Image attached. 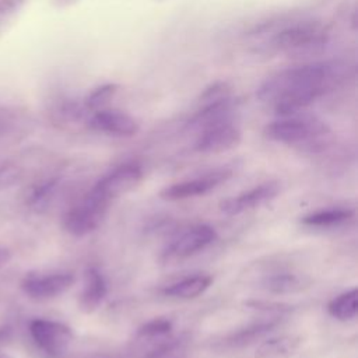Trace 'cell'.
Segmentation results:
<instances>
[{
    "label": "cell",
    "instance_id": "cell-1",
    "mask_svg": "<svg viewBox=\"0 0 358 358\" xmlns=\"http://www.w3.org/2000/svg\"><path fill=\"white\" fill-rule=\"evenodd\" d=\"M343 77L336 62H315L288 67L266 78L257 88V98L271 103L275 115L292 116L327 94Z\"/></svg>",
    "mask_w": 358,
    "mask_h": 358
},
{
    "label": "cell",
    "instance_id": "cell-2",
    "mask_svg": "<svg viewBox=\"0 0 358 358\" xmlns=\"http://www.w3.org/2000/svg\"><path fill=\"white\" fill-rule=\"evenodd\" d=\"M330 130L324 122L309 116H280L263 129V136L274 143L316 148L323 144Z\"/></svg>",
    "mask_w": 358,
    "mask_h": 358
},
{
    "label": "cell",
    "instance_id": "cell-3",
    "mask_svg": "<svg viewBox=\"0 0 358 358\" xmlns=\"http://www.w3.org/2000/svg\"><path fill=\"white\" fill-rule=\"evenodd\" d=\"M327 32L317 24L301 22L275 32L270 41L271 48L287 55H315L324 49Z\"/></svg>",
    "mask_w": 358,
    "mask_h": 358
},
{
    "label": "cell",
    "instance_id": "cell-4",
    "mask_svg": "<svg viewBox=\"0 0 358 358\" xmlns=\"http://www.w3.org/2000/svg\"><path fill=\"white\" fill-rule=\"evenodd\" d=\"M108 206V201L90 190L80 203L64 213L62 218L63 229L73 236H85L94 232L103 222Z\"/></svg>",
    "mask_w": 358,
    "mask_h": 358
},
{
    "label": "cell",
    "instance_id": "cell-5",
    "mask_svg": "<svg viewBox=\"0 0 358 358\" xmlns=\"http://www.w3.org/2000/svg\"><path fill=\"white\" fill-rule=\"evenodd\" d=\"M29 333L35 344L50 357L62 355L74 338L73 330L67 324L50 319L31 320Z\"/></svg>",
    "mask_w": 358,
    "mask_h": 358
},
{
    "label": "cell",
    "instance_id": "cell-6",
    "mask_svg": "<svg viewBox=\"0 0 358 358\" xmlns=\"http://www.w3.org/2000/svg\"><path fill=\"white\" fill-rule=\"evenodd\" d=\"M143 169L138 164H124L101 178L94 185L91 192L110 203L113 199L124 196L137 187L143 179Z\"/></svg>",
    "mask_w": 358,
    "mask_h": 358
},
{
    "label": "cell",
    "instance_id": "cell-7",
    "mask_svg": "<svg viewBox=\"0 0 358 358\" xmlns=\"http://www.w3.org/2000/svg\"><path fill=\"white\" fill-rule=\"evenodd\" d=\"M231 175L232 172L228 169H215L197 178L172 183L159 192V197L166 201H178L204 196L225 182Z\"/></svg>",
    "mask_w": 358,
    "mask_h": 358
},
{
    "label": "cell",
    "instance_id": "cell-8",
    "mask_svg": "<svg viewBox=\"0 0 358 358\" xmlns=\"http://www.w3.org/2000/svg\"><path fill=\"white\" fill-rule=\"evenodd\" d=\"M217 239V232L211 225L199 224L173 239L164 250V259L166 262H175L187 259L200 250L210 246Z\"/></svg>",
    "mask_w": 358,
    "mask_h": 358
},
{
    "label": "cell",
    "instance_id": "cell-9",
    "mask_svg": "<svg viewBox=\"0 0 358 358\" xmlns=\"http://www.w3.org/2000/svg\"><path fill=\"white\" fill-rule=\"evenodd\" d=\"M74 275L67 271L48 274L29 273L21 281V288L29 298L45 301L64 294L74 284Z\"/></svg>",
    "mask_w": 358,
    "mask_h": 358
},
{
    "label": "cell",
    "instance_id": "cell-10",
    "mask_svg": "<svg viewBox=\"0 0 358 358\" xmlns=\"http://www.w3.org/2000/svg\"><path fill=\"white\" fill-rule=\"evenodd\" d=\"M241 141V129L232 122H225L201 130L194 141V150L201 154H220L236 148Z\"/></svg>",
    "mask_w": 358,
    "mask_h": 358
},
{
    "label": "cell",
    "instance_id": "cell-11",
    "mask_svg": "<svg viewBox=\"0 0 358 358\" xmlns=\"http://www.w3.org/2000/svg\"><path fill=\"white\" fill-rule=\"evenodd\" d=\"M280 190L281 186L278 182L260 183L256 187L222 200L220 203V210L227 215H239L270 203L278 196Z\"/></svg>",
    "mask_w": 358,
    "mask_h": 358
},
{
    "label": "cell",
    "instance_id": "cell-12",
    "mask_svg": "<svg viewBox=\"0 0 358 358\" xmlns=\"http://www.w3.org/2000/svg\"><path fill=\"white\" fill-rule=\"evenodd\" d=\"M88 127L116 137H133L138 133V122L129 113L117 109H99L88 117Z\"/></svg>",
    "mask_w": 358,
    "mask_h": 358
},
{
    "label": "cell",
    "instance_id": "cell-13",
    "mask_svg": "<svg viewBox=\"0 0 358 358\" xmlns=\"http://www.w3.org/2000/svg\"><path fill=\"white\" fill-rule=\"evenodd\" d=\"M236 110V101L232 96L204 103L189 120L187 127L190 130H204L210 126L231 122V115Z\"/></svg>",
    "mask_w": 358,
    "mask_h": 358
},
{
    "label": "cell",
    "instance_id": "cell-14",
    "mask_svg": "<svg viewBox=\"0 0 358 358\" xmlns=\"http://www.w3.org/2000/svg\"><path fill=\"white\" fill-rule=\"evenodd\" d=\"M106 292V281L101 271L95 267H88L84 273V285L78 299L80 309L84 313H92L103 302Z\"/></svg>",
    "mask_w": 358,
    "mask_h": 358
},
{
    "label": "cell",
    "instance_id": "cell-15",
    "mask_svg": "<svg viewBox=\"0 0 358 358\" xmlns=\"http://www.w3.org/2000/svg\"><path fill=\"white\" fill-rule=\"evenodd\" d=\"M280 324V319L262 320L257 323H252L243 329H239L228 336H225L220 345L229 350H239L255 344L257 340L264 338L270 331H273Z\"/></svg>",
    "mask_w": 358,
    "mask_h": 358
},
{
    "label": "cell",
    "instance_id": "cell-16",
    "mask_svg": "<svg viewBox=\"0 0 358 358\" xmlns=\"http://www.w3.org/2000/svg\"><path fill=\"white\" fill-rule=\"evenodd\" d=\"M301 343L302 338L296 334L270 337L257 345L255 358H289L298 351Z\"/></svg>",
    "mask_w": 358,
    "mask_h": 358
},
{
    "label": "cell",
    "instance_id": "cell-17",
    "mask_svg": "<svg viewBox=\"0 0 358 358\" xmlns=\"http://www.w3.org/2000/svg\"><path fill=\"white\" fill-rule=\"evenodd\" d=\"M213 282V277L208 274H196L185 277L162 289L164 295L176 299H194L204 294Z\"/></svg>",
    "mask_w": 358,
    "mask_h": 358
},
{
    "label": "cell",
    "instance_id": "cell-18",
    "mask_svg": "<svg viewBox=\"0 0 358 358\" xmlns=\"http://www.w3.org/2000/svg\"><path fill=\"white\" fill-rule=\"evenodd\" d=\"M312 281L306 275H299L295 273H277L266 277L262 287L270 294L285 295L296 294L309 288Z\"/></svg>",
    "mask_w": 358,
    "mask_h": 358
},
{
    "label": "cell",
    "instance_id": "cell-19",
    "mask_svg": "<svg viewBox=\"0 0 358 358\" xmlns=\"http://www.w3.org/2000/svg\"><path fill=\"white\" fill-rule=\"evenodd\" d=\"M352 215H354L352 210L336 207V208H326V210H319V211L310 213V214L305 215L301 220V222L308 227L327 228V227L340 225V224L351 220Z\"/></svg>",
    "mask_w": 358,
    "mask_h": 358
},
{
    "label": "cell",
    "instance_id": "cell-20",
    "mask_svg": "<svg viewBox=\"0 0 358 358\" xmlns=\"http://www.w3.org/2000/svg\"><path fill=\"white\" fill-rule=\"evenodd\" d=\"M327 312L331 317L347 322L358 313V289L352 288L333 298L327 305Z\"/></svg>",
    "mask_w": 358,
    "mask_h": 358
},
{
    "label": "cell",
    "instance_id": "cell-21",
    "mask_svg": "<svg viewBox=\"0 0 358 358\" xmlns=\"http://www.w3.org/2000/svg\"><path fill=\"white\" fill-rule=\"evenodd\" d=\"M119 88H120L119 84H115V83H106V84L92 88L84 98V108L87 110H92V112L105 109V106L117 94Z\"/></svg>",
    "mask_w": 358,
    "mask_h": 358
},
{
    "label": "cell",
    "instance_id": "cell-22",
    "mask_svg": "<svg viewBox=\"0 0 358 358\" xmlns=\"http://www.w3.org/2000/svg\"><path fill=\"white\" fill-rule=\"evenodd\" d=\"M172 322L166 317H155L151 319L145 323H143L137 331H136V337L141 341L147 340V341H155V340H161L165 337H169L172 333Z\"/></svg>",
    "mask_w": 358,
    "mask_h": 358
},
{
    "label": "cell",
    "instance_id": "cell-23",
    "mask_svg": "<svg viewBox=\"0 0 358 358\" xmlns=\"http://www.w3.org/2000/svg\"><path fill=\"white\" fill-rule=\"evenodd\" d=\"M228 96H231L229 84L227 81H215L214 84L204 88V91L200 95V102H201V105H204V103L215 102V101H220V99H224Z\"/></svg>",
    "mask_w": 358,
    "mask_h": 358
},
{
    "label": "cell",
    "instance_id": "cell-24",
    "mask_svg": "<svg viewBox=\"0 0 358 358\" xmlns=\"http://www.w3.org/2000/svg\"><path fill=\"white\" fill-rule=\"evenodd\" d=\"M246 305L252 309L256 310H263V312H275V313H289L292 312L291 305L280 303V302H267V301H248Z\"/></svg>",
    "mask_w": 358,
    "mask_h": 358
},
{
    "label": "cell",
    "instance_id": "cell-25",
    "mask_svg": "<svg viewBox=\"0 0 358 358\" xmlns=\"http://www.w3.org/2000/svg\"><path fill=\"white\" fill-rule=\"evenodd\" d=\"M25 0H0V15H7L17 11Z\"/></svg>",
    "mask_w": 358,
    "mask_h": 358
},
{
    "label": "cell",
    "instance_id": "cell-26",
    "mask_svg": "<svg viewBox=\"0 0 358 358\" xmlns=\"http://www.w3.org/2000/svg\"><path fill=\"white\" fill-rule=\"evenodd\" d=\"M11 260V252L6 248H0V268Z\"/></svg>",
    "mask_w": 358,
    "mask_h": 358
},
{
    "label": "cell",
    "instance_id": "cell-27",
    "mask_svg": "<svg viewBox=\"0 0 358 358\" xmlns=\"http://www.w3.org/2000/svg\"><path fill=\"white\" fill-rule=\"evenodd\" d=\"M8 334H10V330H8L7 327H1V329H0V343H3L4 340H7Z\"/></svg>",
    "mask_w": 358,
    "mask_h": 358
},
{
    "label": "cell",
    "instance_id": "cell-28",
    "mask_svg": "<svg viewBox=\"0 0 358 358\" xmlns=\"http://www.w3.org/2000/svg\"><path fill=\"white\" fill-rule=\"evenodd\" d=\"M0 358H13L10 355H6V354H0Z\"/></svg>",
    "mask_w": 358,
    "mask_h": 358
}]
</instances>
